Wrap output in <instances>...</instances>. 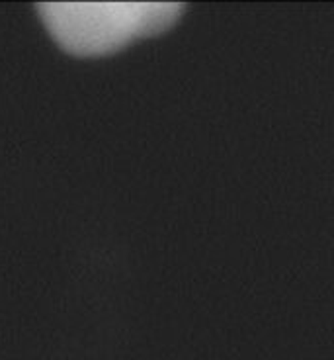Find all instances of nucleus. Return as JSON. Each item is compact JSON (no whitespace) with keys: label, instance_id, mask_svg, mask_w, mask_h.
Instances as JSON below:
<instances>
[{"label":"nucleus","instance_id":"obj_1","mask_svg":"<svg viewBox=\"0 0 334 360\" xmlns=\"http://www.w3.org/2000/svg\"><path fill=\"white\" fill-rule=\"evenodd\" d=\"M44 26L61 49L76 57L116 53L133 41L161 36L184 14L178 2H44Z\"/></svg>","mask_w":334,"mask_h":360}]
</instances>
